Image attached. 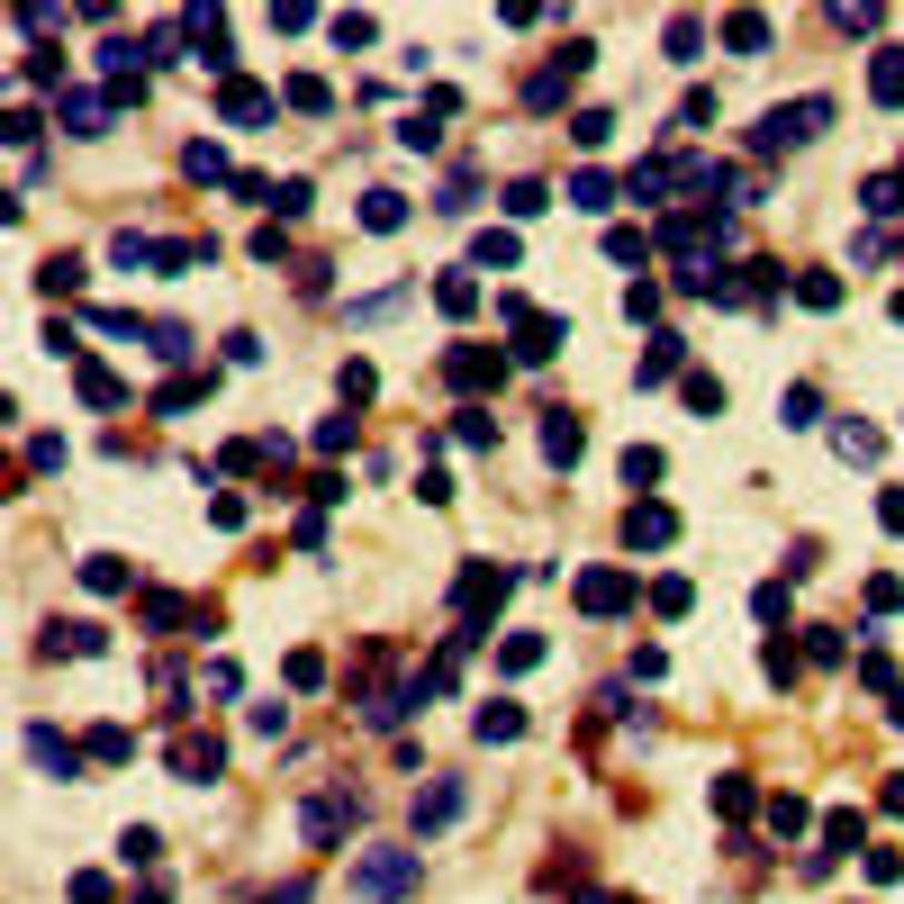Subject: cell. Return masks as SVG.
I'll list each match as a JSON object with an SVG mask.
<instances>
[{
  "label": "cell",
  "instance_id": "obj_51",
  "mask_svg": "<svg viewBox=\"0 0 904 904\" xmlns=\"http://www.w3.org/2000/svg\"><path fill=\"white\" fill-rule=\"evenodd\" d=\"M860 687H877V697H895V660H886V652H868V660H860Z\"/></svg>",
  "mask_w": 904,
  "mask_h": 904
},
{
  "label": "cell",
  "instance_id": "obj_34",
  "mask_svg": "<svg viewBox=\"0 0 904 904\" xmlns=\"http://www.w3.org/2000/svg\"><path fill=\"white\" fill-rule=\"evenodd\" d=\"M543 208H552L543 181H507V218H543Z\"/></svg>",
  "mask_w": 904,
  "mask_h": 904
},
{
  "label": "cell",
  "instance_id": "obj_33",
  "mask_svg": "<svg viewBox=\"0 0 904 904\" xmlns=\"http://www.w3.org/2000/svg\"><path fill=\"white\" fill-rule=\"evenodd\" d=\"M669 54L697 63V54H706V19H669Z\"/></svg>",
  "mask_w": 904,
  "mask_h": 904
},
{
  "label": "cell",
  "instance_id": "obj_10",
  "mask_svg": "<svg viewBox=\"0 0 904 904\" xmlns=\"http://www.w3.org/2000/svg\"><path fill=\"white\" fill-rule=\"evenodd\" d=\"M579 453H588V426H579L570 407H552V416H543V461H552V470H570Z\"/></svg>",
  "mask_w": 904,
  "mask_h": 904
},
{
  "label": "cell",
  "instance_id": "obj_24",
  "mask_svg": "<svg viewBox=\"0 0 904 904\" xmlns=\"http://www.w3.org/2000/svg\"><path fill=\"white\" fill-rule=\"evenodd\" d=\"M516 733H525V706H507V697L479 706V742H516Z\"/></svg>",
  "mask_w": 904,
  "mask_h": 904
},
{
  "label": "cell",
  "instance_id": "obj_41",
  "mask_svg": "<svg viewBox=\"0 0 904 904\" xmlns=\"http://www.w3.org/2000/svg\"><path fill=\"white\" fill-rule=\"evenodd\" d=\"M652 479H660V453L634 444V453H624V489H652Z\"/></svg>",
  "mask_w": 904,
  "mask_h": 904
},
{
  "label": "cell",
  "instance_id": "obj_46",
  "mask_svg": "<svg viewBox=\"0 0 904 904\" xmlns=\"http://www.w3.org/2000/svg\"><path fill=\"white\" fill-rule=\"evenodd\" d=\"M271 208H281V218H308L317 190H308V181H281V190H271Z\"/></svg>",
  "mask_w": 904,
  "mask_h": 904
},
{
  "label": "cell",
  "instance_id": "obj_58",
  "mask_svg": "<svg viewBox=\"0 0 904 904\" xmlns=\"http://www.w3.org/2000/svg\"><path fill=\"white\" fill-rule=\"evenodd\" d=\"M262 904H308V895H299V886H281V895H262Z\"/></svg>",
  "mask_w": 904,
  "mask_h": 904
},
{
  "label": "cell",
  "instance_id": "obj_52",
  "mask_svg": "<svg viewBox=\"0 0 904 904\" xmlns=\"http://www.w3.org/2000/svg\"><path fill=\"white\" fill-rule=\"evenodd\" d=\"M851 842H860V814H832V823H823V851H832V860H842Z\"/></svg>",
  "mask_w": 904,
  "mask_h": 904
},
{
  "label": "cell",
  "instance_id": "obj_4",
  "mask_svg": "<svg viewBox=\"0 0 904 904\" xmlns=\"http://www.w3.org/2000/svg\"><path fill=\"white\" fill-rule=\"evenodd\" d=\"M498 317H507V326H516V362H552V354H562V335H570V326H562V317H543V308H525V299H516V290H507V299H498Z\"/></svg>",
  "mask_w": 904,
  "mask_h": 904
},
{
  "label": "cell",
  "instance_id": "obj_20",
  "mask_svg": "<svg viewBox=\"0 0 904 904\" xmlns=\"http://www.w3.org/2000/svg\"><path fill=\"white\" fill-rule=\"evenodd\" d=\"M435 308H444V317H470V308H479V281H470V271H444V281H435Z\"/></svg>",
  "mask_w": 904,
  "mask_h": 904
},
{
  "label": "cell",
  "instance_id": "obj_44",
  "mask_svg": "<svg viewBox=\"0 0 904 904\" xmlns=\"http://www.w3.org/2000/svg\"><path fill=\"white\" fill-rule=\"evenodd\" d=\"M759 669H769V678H778V687H796V652H787V643H778V634H769V643H759Z\"/></svg>",
  "mask_w": 904,
  "mask_h": 904
},
{
  "label": "cell",
  "instance_id": "obj_16",
  "mask_svg": "<svg viewBox=\"0 0 904 904\" xmlns=\"http://www.w3.org/2000/svg\"><path fill=\"white\" fill-rule=\"evenodd\" d=\"M868 91H877V109H904V46H877V63H868Z\"/></svg>",
  "mask_w": 904,
  "mask_h": 904
},
{
  "label": "cell",
  "instance_id": "obj_11",
  "mask_svg": "<svg viewBox=\"0 0 904 904\" xmlns=\"http://www.w3.org/2000/svg\"><path fill=\"white\" fill-rule=\"evenodd\" d=\"M28 751H37V769H46V778H82V759H91L82 742H63L54 724H37V733H28Z\"/></svg>",
  "mask_w": 904,
  "mask_h": 904
},
{
  "label": "cell",
  "instance_id": "obj_2",
  "mask_svg": "<svg viewBox=\"0 0 904 904\" xmlns=\"http://www.w3.org/2000/svg\"><path fill=\"white\" fill-rule=\"evenodd\" d=\"M416 877H426V860H416V851H362V860H354V895H362V904H389V895H407Z\"/></svg>",
  "mask_w": 904,
  "mask_h": 904
},
{
  "label": "cell",
  "instance_id": "obj_39",
  "mask_svg": "<svg viewBox=\"0 0 904 904\" xmlns=\"http://www.w3.org/2000/svg\"><path fill=\"white\" fill-rule=\"evenodd\" d=\"M687 606H697V588H687V579H652V615H687Z\"/></svg>",
  "mask_w": 904,
  "mask_h": 904
},
{
  "label": "cell",
  "instance_id": "obj_38",
  "mask_svg": "<svg viewBox=\"0 0 904 904\" xmlns=\"http://www.w3.org/2000/svg\"><path fill=\"white\" fill-rule=\"evenodd\" d=\"M37 281H46V290H54V299H73V290H82V262H73V254H54V262H46V271H37Z\"/></svg>",
  "mask_w": 904,
  "mask_h": 904
},
{
  "label": "cell",
  "instance_id": "obj_56",
  "mask_svg": "<svg viewBox=\"0 0 904 904\" xmlns=\"http://www.w3.org/2000/svg\"><path fill=\"white\" fill-rule=\"evenodd\" d=\"M832 28H851V37H868V28H877V10H868V0H842V10H832Z\"/></svg>",
  "mask_w": 904,
  "mask_h": 904
},
{
  "label": "cell",
  "instance_id": "obj_26",
  "mask_svg": "<svg viewBox=\"0 0 904 904\" xmlns=\"http://www.w3.org/2000/svg\"><path fill=\"white\" fill-rule=\"evenodd\" d=\"M570 208H588V218H597V208H615V181H606V172H570Z\"/></svg>",
  "mask_w": 904,
  "mask_h": 904
},
{
  "label": "cell",
  "instance_id": "obj_5",
  "mask_svg": "<svg viewBox=\"0 0 904 904\" xmlns=\"http://www.w3.org/2000/svg\"><path fill=\"white\" fill-rule=\"evenodd\" d=\"M444 380H453L461 398H479V389L507 380V354H489V344H453V354H444Z\"/></svg>",
  "mask_w": 904,
  "mask_h": 904
},
{
  "label": "cell",
  "instance_id": "obj_8",
  "mask_svg": "<svg viewBox=\"0 0 904 904\" xmlns=\"http://www.w3.org/2000/svg\"><path fill=\"white\" fill-rule=\"evenodd\" d=\"M579 615H624V606H634V579H624V570H579Z\"/></svg>",
  "mask_w": 904,
  "mask_h": 904
},
{
  "label": "cell",
  "instance_id": "obj_59",
  "mask_svg": "<svg viewBox=\"0 0 904 904\" xmlns=\"http://www.w3.org/2000/svg\"><path fill=\"white\" fill-rule=\"evenodd\" d=\"M886 814H904V778H895V787H886Z\"/></svg>",
  "mask_w": 904,
  "mask_h": 904
},
{
  "label": "cell",
  "instance_id": "obj_27",
  "mask_svg": "<svg viewBox=\"0 0 904 904\" xmlns=\"http://www.w3.org/2000/svg\"><path fill=\"white\" fill-rule=\"evenodd\" d=\"M54 652H73V660H91V652H109V634H100V624H54Z\"/></svg>",
  "mask_w": 904,
  "mask_h": 904
},
{
  "label": "cell",
  "instance_id": "obj_49",
  "mask_svg": "<svg viewBox=\"0 0 904 904\" xmlns=\"http://www.w3.org/2000/svg\"><path fill=\"white\" fill-rule=\"evenodd\" d=\"M570 136H579V146H606L615 118H606V109H579V118H570Z\"/></svg>",
  "mask_w": 904,
  "mask_h": 904
},
{
  "label": "cell",
  "instance_id": "obj_36",
  "mask_svg": "<svg viewBox=\"0 0 904 904\" xmlns=\"http://www.w3.org/2000/svg\"><path fill=\"white\" fill-rule=\"evenodd\" d=\"M778 416H787V426H823V398H814V389H805V380H796V389H787V398H778Z\"/></svg>",
  "mask_w": 904,
  "mask_h": 904
},
{
  "label": "cell",
  "instance_id": "obj_53",
  "mask_svg": "<svg viewBox=\"0 0 904 904\" xmlns=\"http://www.w3.org/2000/svg\"><path fill=\"white\" fill-rule=\"evenodd\" d=\"M155 851H163V842H155V832H146V823H136V832H127V842H118V860H127V868H146Z\"/></svg>",
  "mask_w": 904,
  "mask_h": 904
},
{
  "label": "cell",
  "instance_id": "obj_35",
  "mask_svg": "<svg viewBox=\"0 0 904 904\" xmlns=\"http://www.w3.org/2000/svg\"><path fill=\"white\" fill-rule=\"evenodd\" d=\"M687 407H697V416H724V380H715V371H687Z\"/></svg>",
  "mask_w": 904,
  "mask_h": 904
},
{
  "label": "cell",
  "instance_id": "obj_30",
  "mask_svg": "<svg viewBox=\"0 0 904 904\" xmlns=\"http://www.w3.org/2000/svg\"><path fill=\"white\" fill-rule=\"evenodd\" d=\"M136 615H146V624H155V634H163V624H181V615H190V606H181V597H172V588H146V597H136Z\"/></svg>",
  "mask_w": 904,
  "mask_h": 904
},
{
  "label": "cell",
  "instance_id": "obj_3",
  "mask_svg": "<svg viewBox=\"0 0 904 904\" xmlns=\"http://www.w3.org/2000/svg\"><path fill=\"white\" fill-rule=\"evenodd\" d=\"M588 63H597V46H588V37H570V46H562V54H552L543 73L525 82V109H562V100L579 91V73H588Z\"/></svg>",
  "mask_w": 904,
  "mask_h": 904
},
{
  "label": "cell",
  "instance_id": "obj_28",
  "mask_svg": "<svg viewBox=\"0 0 904 904\" xmlns=\"http://www.w3.org/2000/svg\"><path fill=\"white\" fill-rule=\"evenodd\" d=\"M281 100H290V109H308V118H317V109H335V91H326L317 73H290V82H281Z\"/></svg>",
  "mask_w": 904,
  "mask_h": 904
},
{
  "label": "cell",
  "instance_id": "obj_12",
  "mask_svg": "<svg viewBox=\"0 0 904 904\" xmlns=\"http://www.w3.org/2000/svg\"><path fill=\"white\" fill-rule=\"evenodd\" d=\"M172 769H181V778H218V769H227V742H218V733H181V742H172Z\"/></svg>",
  "mask_w": 904,
  "mask_h": 904
},
{
  "label": "cell",
  "instance_id": "obj_37",
  "mask_svg": "<svg viewBox=\"0 0 904 904\" xmlns=\"http://www.w3.org/2000/svg\"><path fill=\"white\" fill-rule=\"evenodd\" d=\"M832 453H842V461H877V435L868 426H832Z\"/></svg>",
  "mask_w": 904,
  "mask_h": 904
},
{
  "label": "cell",
  "instance_id": "obj_43",
  "mask_svg": "<svg viewBox=\"0 0 904 904\" xmlns=\"http://www.w3.org/2000/svg\"><path fill=\"white\" fill-rule=\"evenodd\" d=\"M643 254H652L643 227H615V236H606V262H643Z\"/></svg>",
  "mask_w": 904,
  "mask_h": 904
},
{
  "label": "cell",
  "instance_id": "obj_31",
  "mask_svg": "<svg viewBox=\"0 0 904 904\" xmlns=\"http://www.w3.org/2000/svg\"><path fill=\"white\" fill-rule=\"evenodd\" d=\"M805 823H814V814H805V796H769V832H778V842H796Z\"/></svg>",
  "mask_w": 904,
  "mask_h": 904
},
{
  "label": "cell",
  "instance_id": "obj_22",
  "mask_svg": "<svg viewBox=\"0 0 904 904\" xmlns=\"http://www.w3.org/2000/svg\"><path fill=\"white\" fill-rule=\"evenodd\" d=\"M453 435H461L470 453H498V416H489V407H461V416H453Z\"/></svg>",
  "mask_w": 904,
  "mask_h": 904
},
{
  "label": "cell",
  "instance_id": "obj_6",
  "mask_svg": "<svg viewBox=\"0 0 904 904\" xmlns=\"http://www.w3.org/2000/svg\"><path fill=\"white\" fill-rule=\"evenodd\" d=\"M344 823H362V796H308V805H299V832H308L317 851L344 842Z\"/></svg>",
  "mask_w": 904,
  "mask_h": 904
},
{
  "label": "cell",
  "instance_id": "obj_13",
  "mask_svg": "<svg viewBox=\"0 0 904 904\" xmlns=\"http://www.w3.org/2000/svg\"><path fill=\"white\" fill-rule=\"evenodd\" d=\"M678 534V516L660 507V498H634V516H624V543H634V552H660Z\"/></svg>",
  "mask_w": 904,
  "mask_h": 904
},
{
  "label": "cell",
  "instance_id": "obj_54",
  "mask_svg": "<svg viewBox=\"0 0 904 904\" xmlns=\"http://www.w3.org/2000/svg\"><path fill=\"white\" fill-rule=\"evenodd\" d=\"M82 398H91V407H118V398H127V389H118V380H109V371H91V362H82Z\"/></svg>",
  "mask_w": 904,
  "mask_h": 904
},
{
  "label": "cell",
  "instance_id": "obj_32",
  "mask_svg": "<svg viewBox=\"0 0 904 904\" xmlns=\"http://www.w3.org/2000/svg\"><path fill=\"white\" fill-rule=\"evenodd\" d=\"M82 751H91V759H109V769H118V759H127V751H136V733H127V724H100V733H91V742H82Z\"/></svg>",
  "mask_w": 904,
  "mask_h": 904
},
{
  "label": "cell",
  "instance_id": "obj_29",
  "mask_svg": "<svg viewBox=\"0 0 904 904\" xmlns=\"http://www.w3.org/2000/svg\"><path fill=\"white\" fill-rule=\"evenodd\" d=\"M146 354H155V362H181V354H190V326H172V317L146 326Z\"/></svg>",
  "mask_w": 904,
  "mask_h": 904
},
{
  "label": "cell",
  "instance_id": "obj_60",
  "mask_svg": "<svg viewBox=\"0 0 904 904\" xmlns=\"http://www.w3.org/2000/svg\"><path fill=\"white\" fill-rule=\"evenodd\" d=\"M895 326H904V290H895Z\"/></svg>",
  "mask_w": 904,
  "mask_h": 904
},
{
  "label": "cell",
  "instance_id": "obj_7",
  "mask_svg": "<svg viewBox=\"0 0 904 904\" xmlns=\"http://www.w3.org/2000/svg\"><path fill=\"white\" fill-rule=\"evenodd\" d=\"M461 805H470V787H461V778H435L426 796H416V842H435V832H453V823H461Z\"/></svg>",
  "mask_w": 904,
  "mask_h": 904
},
{
  "label": "cell",
  "instance_id": "obj_15",
  "mask_svg": "<svg viewBox=\"0 0 904 904\" xmlns=\"http://www.w3.org/2000/svg\"><path fill=\"white\" fill-rule=\"evenodd\" d=\"M678 362H687V344H678V335H669V326H660V335H652V344H643V371H634V380H643V389H660V380H669V371H678Z\"/></svg>",
  "mask_w": 904,
  "mask_h": 904
},
{
  "label": "cell",
  "instance_id": "obj_25",
  "mask_svg": "<svg viewBox=\"0 0 904 904\" xmlns=\"http://www.w3.org/2000/svg\"><path fill=\"white\" fill-rule=\"evenodd\" d=\"M860 208H868V218H904V181H895V172H877V181L860 190Z\"/></svg>",
  "mask_w": 904,
  "mask_h": 904
},
{
  "label": "cell",
  "instance_id": "obj_50",
  "mask_svg": "<svg viewBox=\"0 0 904 904\" xmlns=\"http://www.w3.org/2000/svg\"><path fill=\"white\" fill-rule=\"evenodd\" d=\"M624 317L652 326V317H660V290H652V281H634V290H624Z\"/></svg>",
  "mask_w": 904,
  "mask_h": 904
},
{
  "label": "cell",
  "instance_id": "obj_55",
  "mask_svg": "<svg viewBox=\"0 0 904 904\" xmlns=\"http://www.w3.org/2000/svg\"><path fill=\"white\" fill-rule=\"evenodd\" d=\"M199 398H208V380H172L155 407H163V416H181V407H199Z\"/></svg>",
  "mask_w": 904,
  "mask_h": 904
},
{
  "label": "cell",
  "instance_id": "obj_21",
  "mask_svg": "<svg viewBox=\"0 0 904 904\" xmlns=\"http://www.w3.org/2000/svg\"><path fill=\"white\" fill-rule=\"evenodd\" d=\"M82 588L118 597V588H136V579H127V562H118V552H91V562H82Z\"/></svg>",
  "mask_w": 904,
  "mask_h": 904
},
{
  "label": "cell",
  "instance_id": "obj_57",
  "mask_svg": "<svg viewBox=\"0 0 904 904\" xmlns=\"http://www.w3.org/2000/svg\"><path fill=\"white\" fill-rule=\"evenodd\" d=\"M751 615H759V624H787V588L769 579V588H759V597H751Z\"/></svg>",
  "mask_w": 904,
  "mask_h": 904
},
{
  "label": "cell",
  "instance_id": "obj_61",
  "mask_svg": "<svg viewBox=\"0 0 904 904\" xmlns=\"http://www.w3.org/2000/svg\"><path fill=\"white\" fill-rule=\"evenodd\" d=\"M579 904H615V895H579Z\"/></svg>",
  "mask_w": 904,
  "mask_h": 904
},
{
  "label": "cell",
  "instance_id": "obj_47",
  "mask_svg": "<svg viewBox=\"0 0 904 904\" xmlns=\"http://www.w3.org/2000/svg\"><path fill=\"white\" fill-rule=\"evenodd\" d=\"M181 163H190V181H227V155H218V146H190Z\"/></svg>",
  "mask_w": 904,
  "mask_h": 904
},
{
  "label": "cell",
  "instance_id": "obj_40",
  "mask_svg": "<svg viewBox=\"0 0 904 904\" xmlns=\"http://www.w3.org/2000/svg\"><path fill=\"white\" fill-rule=\"evenodd\" d=\"M534 660H543V634H507L498 643V669H534Z\"/></svg>",
  "mask_w": 904,
  "mask_h": 904
},
{
  "label": "cell",
  "instance_id": "obj_18",
  "mask_svg": "<svg viewBox=\"0 0 904 904\" xmlns=\"http://www.w3.org/2000/svg\"><path fill=\"white\" fill-rule=\"evenodd\" d=\"M362 227H371V236H398V227H407V199H398V190H371V199H362Z\"/></svg>",
  "mask_w": 904,
  "mask_h": 904
},
{
  "label": "cell",
  "instance_id": "obj_14",
  "mask_svg": "<svg viewBox=\"0 0 904 904\" xmlns=\"http://www.w3.org/2000/svg\"><path fill=\"white\" fill-rule=\"evenodd\" d=\"M271 109H281L271 91H254V82H218V118H227V127H262Z\"/></svg>",
  "mask_w": 904,
  "mask_h": 904
},
{
  "label": "cell",
  "instance_id": "obj_48",
  "mask_svg": "<svg viewBox=\"0 0 904 904\" xmlns=\"http://www.w3.org/2000/svg\"><path fill=\"white\" fill-rule=\"evenodd\" d=\"M335 389H344V398H354V407H362V398L380 389V371H371V362H344V380H335Z\"/></svg>",
  "mask_w": 904,
  "mask_h": 904
},
{
  "label": "cell",
  "instance_id": "obj_19",
  "mask_svg": "<svg viewBox=\"0 0 904 904\" xmlns=\"http://www.w3.org/2000/svg\"><path fill=\"white\" fill-rule=\"evenodd\" d=\"M516 254H525V245H516L507 227H489V236L470 245V262H479V271H516Z\"/></svg>",
  "mask_w": 904,
  "mask_h": 904
},
{
  "label": "cell",
  "instance_id": "obj_1",
  "mask_svg": "<svg viewBox=\"0 0 904 904\" xmlns=\"http://www.w3.org/2000/svg\"><path fill=\"white\" fill-rule=\"evenodd\" d=\"M823 127H832V100H823V91H805V100H778L769 118L751 127V155H787V146H814Z\"/></svg>",
  "mask_w": 904,
  "mask_h": 904
},
{
  "label": "cell",
  "instance_id": "obj_42",
  "mask_svg": "<svg viewBox=\"0 0 904 904\" xmlns=\"http://www.w3.org/2000/svg\"><path fill=\"white\" fill-rule=\"evenodd\" d=\"M796 299H805V308H842V281H832V271H805Z\"/></svg>",
  "mask_w": 904,
  "mask_h": 904
},
{
  "label": "cell",
  "instance_id": "obj_45",
  "mask_svg": "<svg viewBox=\"0 0 904 904\" xmlns=\"http://www.w3.org/2000/svg\"><path fill=\"white\" fill-rule=\"evenodd\" d=\"M470 199H479V172H453V181H444V199H435V208H444V218H461V208H470Z\"/></svg>",
  "mask_w": 904,
  "mask_h": 904
},
{
  "label": "cell",
  "instance_id": "obj_9",
  "mask_svg": "<svg viewBox=\"0 0 904 904\" xmlns=\"http://www.w3.org/2000/svg\"><path fill=\"white\" fill-rule=\"evenodd\" d=\"M54 127L63 136H109V100L100 91H54Z\"/></svg>",
  "mask_w": 904,
  "mask_h": 904
},
{
  "label": "cell",
  "instance_id": "obj_17",
  "mask_svg": "<svg viewBox=\"0 0 904 904\" xmlns=\"http://www.w3.org/2000/svg\"><path fill=\"white\" fill-rule=\"evenodd\" d=\"M724 46H733V54H769V19H759V10H733V19H724Z\"/></svg>",
  "mask_w": 904,
  "mask_h": 904
},
{
  "label": "cell",
  "instance_id": "obj_23",
  "mask_svg": "<svg viewBox=\"0 0 904 904\" xmlns=\"http://www.w3.org/2000/svg\"><path fill=\"white\" fill-rule=\"evenodd\" d=\"M19 82H37V91L54 82V91H63V54H54V46H28V54H19Z\"/></svg>",
  "mask_w": 904,
  "mask_h": 904
}]
</instances>
